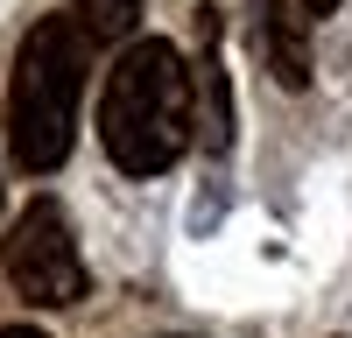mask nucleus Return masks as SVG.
<instances>
[{"label":"nucleus","mask_w":352,"mask_h":338,"mask_svg":"<svg viewBox=\"0 0 352 338\" xmlns=\"http://www.w3.org/2000/svg\"><path fill=\"white\" fill-rule=\"evenodd\" d=\"M190 134H197V78L184 64V49L162 36L127 43L120 64L106 71V99H99V141L113 169L162 177L184 162Z\"/></svg>","instance_id":"nucleus-1"},{"label":"nucleus","mask_w":352,"mask_h":338,"mask_svg":"<svg viewBox=\"0 0 352 338\" xmlns=\"http://www.w3.org/2000/svg\"><path fill=\"white\" fill-rule=\"evenodd\" d=\"M85 71H92V36L78 28V14L28 21V36L14 49V71H8V148H14L21 177L64 169L71 141H78Z\"/></svg>","instance_id":"nucleus-2"},{"label":"nucleus","mask_w":352,"mask_h":338,"mask_svg":"<svg viewBox=\"0 0 352 338\" xmlns=\"http://www.w3.org/2000/svg\"><path fill=\"white\" fill-rule=\"evenodd\" d=\"M0 268H8V282L43 303V310H71L85 296V254L71 240V218L56 197H36V205H21V218L8 225V240H0Z\"/></svg>","instance_id":"nucleus-3"},{"label":"nucleus","mask_w":352,"mask_h":338,"mask_svg":"<svg viewBox=\"0 0 352 338\" xmlns=\"http://www.w3.org/2000/svg\"><path fill=\"white\" fill-rule=\"evenodd\" d=\"M261 56H268V78L303 92L310 84V43H303V14L289 0H261Z\"/></svg>","instance_id":"nucleus-4"},{"label":"nucleus","mask_w":352,"mask_h":338,"mask_svg":"<svg viewBox=\"0 0 352 338\" xmlns=\"http://www.w3.org/2000/svg\"><path fill=\"white\" fill-rule=\"evenodd\" d=\"M141 14V0H78V28L92 43H113V36H127Z\"/></svg>","instance_id":"nucleus-5"},{"label":"nucleus","mask_w":352,"mask_h":338,"mask_svg":"<svg viewBox=\"0 0 352 338\" xmlns=\"http://www.w3.org/2000/svg\"><path fill=\"white\" fill-rule=\"evenodd\" d=\"M0 338H50V331H36V324H8Z\"/></svg>","instance_id":"nucleus-6"},{"label":"nucleus","mask_w":352,"mask_h":338,"mask_svg":"<svg viewBox=\"0 0 352 338\" xmlns=\"http://www.w3.org/2000/svg\"><path fill=\"white\" fill-rule=\"evenodd\" d=\"M303 14H338V0H303Z\"/></svg>","instance_id":"nucleus-7"}]
</instances>
